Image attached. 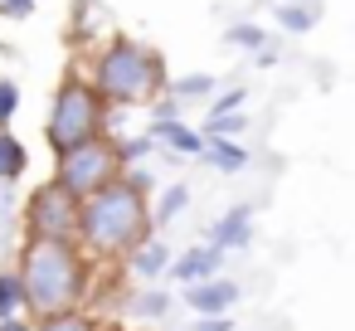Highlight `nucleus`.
<instances>
[{
	"instance_id": "nucleus-17",
	"label": "nucleus",
	"mask_w": 355,
	"mask_h": 331,
	"mask_svg": "<svg viewBox=\"0 0 355 331\" xmlns=\"http://www.w3.org/2000/svg\"><path fill=\"white\" fill-rule=\"evenodd\" d=\"M272 25H277L282 35H306V30L316 25V10L302 6V0H282V6H272Z\"/></svg>"
},
{
	"instance_id": "nucleus-1",
	"label": "nucleus",
	"mask_w": 355,
	"mask_h": 331,
	"mask_svg": "<svg viewBox=\"0 0 355 331\" xmlns=\"http://www.w3.org/2000/svg\"><path fill=\"white\" fill-rule=\"evenodd\" d=\"M15 273L25 282V312L35 316H54V312H73L93 302V282H98V263L83 253L78 239H30L15 253Z\"/></svg>"
},
{
	"instance_id": "nucleus-8",
	"label": "nucleus",
	"mask_w": 355,
	"mask_h": 331,
	"mask_svg": "<svg viewBox=\"0 0 355 331\" xmlns=\"http://www.w3.org/2000/svg\"><path fill=\"white\" fill-rule=\"evenodd\" d=\"M224 248H214L209 239L205 244H190L185 253H175V263H171V278L180 282V287H190V282H205V278H219L224 273Z\"/></svg>"
},
{
	"instance_id": "nucleus-3",
	"label": "nucleus",
	"mask_w": 355,
	"mask_h": 331,
	"mask_svg": "<svg viewBox=\"0 0 355 331\" xmlns=\"http://www.w3.org/2000/svg\"><path fill=\"white\" fill-rule=\"evenodd\" d=\"M83 74L93 78V88L107 98L112 112H117V108H151V103L166 93V83H171L161 49L141 44V40H132V35H117V30H112L103 44L88 49V69H83Z\"/></svg>"
},
{
	"instance_id": "nucleus-22",
	"label": "nucleus",
	"mask_w": 355,
	"mask_h": 331,
	"mask_svg": "<svg viewBox=\"0 0 355 331\" xmlns=\"http://www.w3.org/2000/svg\"><path fill=\"white\" fill-rule=\"evenodd\" d=\"M205 132H209V137H243V132H248V117H243V108H239V112H209Z\"/></svg>"
},
{
	"instance_id": "nucleus-21",
	"label": "nucleus",
	"mask_w": 355,
	"mask_h": 331,
	"mask_svg": "<svg viewBox=\"0 0 355 331\" xmlns=\"http://www.w3.org/2000/svg\"><path fill=\"white\" fill-rule=\"evenodd\" d=\"M224 44L258 54V49H268V30H263V25H253V20H239V25H229V30H224Z\"/></svg>"
},
{
	"instance_id": "nucleus-20",
	"label": "nucleus",
	"mask_w": 355,
	"mask_h": 331,
	"mask_svg": "<svg viewBox=\"0 0 355 331\" xmlns=\"http://www.w3.org/2000/svg\"><path fill=\"white\" fill-rule=\"evenodd\" d=\"M156 151H161V146H156V137H151V132H137V137H122V142H117L122 171H127V166H146Z\"/></svg>"
},
{
	"instance_id": "nucleus-29",
	"label": "nucleus",
	"mask_w": 355,
	"mask_h": 331,
	"mask_svg": "<svg viewBox=\"0 0 355 331\" xmlns=\"http://www.w3.org/2000/svg\"><path fill=\"white\" fill-rule=\"evenodd\" d=\"M107 331H112V326H107Z\"/></svg>"
},
{
	"instance_id": "nucleus-4",
	"label": "nucleus",
	"mask_w": 355,
	"mask_h": 331,
	"mask_svg": "<svg viewBox=\"0 0 355 331\" xmlns=\"http://www.w3.org/2000/svg\"><path fill=\"white\" fill-rule=\"evenodd\" d=\"M107 98L93 88V78L83 69H69L49 98V117H44V146L59 156L78 142H93V137H107Z\"/></svg>"
},
{
	"instance_id": "nucleus-25",
	"label": "nucleus",
	"mask_w": 355,
	"mask_h": 331,
	"mask_svg": "<svg viewBox=\"0 0 355 331\" xmlns=\"http://www.w3.org/2000/svg\"><path fill=\"white\" fill-rule=\"evenodd\" d=\"M243 103H248V93H243V88H224V93H214V98H209V112H239Z\"/></svg>"
},
{
	"instance_id": "nucleus-23",
	"label": "nucleus",
	"mask_w": 355,
	"mask_h": 331,
	"mask_svg": "<svg viewBox=\"0 0 355 331\" xmlns=\"http://www.w3.org/2000/svg\"><path fill=\"white\" fill-rule=\"evenodd\" d=\"M15 112H20V83L0 74V127H10Z\"/></svg>"
},
{
	"instance_id": "nucleus-13",
	"label": "nucleus",
	"mask_w": 355,
	"mask_h": 331,
	"mask_svg": "<svg viewBox=\"0 0 355 331\" xmlns=\"http://www.w3.org/2000/svg\"><path fill=\"white\" fill-rule=\"evenodd\" d=\"M25 176H30V146H25L10 127H0V180L15 185V180H25Z\"/></svg>"
},
{
	"instance_id": "nucleus-5",
	"label": "nucleus",
	"mask_w": 355,
	"mask_h": 331,
	"mask_svg": "<svg viewBox=\"0 0 355 331\" xmlns=\"http://www.w3.org/2000/svg\"><path fill=\"white\" fill-rule=\"evenodd\" d=\"M117 176H122V156H117V137L112 132L93 137V142H78V146H69V151L54 156V180L64 190H73L78 200L93 195V190H103V185H112Z\"/></svg>"
},
{
	"instance_id": "nucleus-26",
	"label": "nucleus",
	"mask_w": 355,
	"mask_h": 331,
	"mask_svg": "<svg viewBox=\"0 0 355 331\" xmlns=\"http://www.w3.org/2000/svg\"><path fill=\"white\" fill-rule=\"evenodd\" d=\"M195 331H229V316H195Z\"/></svg>"
},
{
	"instance_id": "nucleus-16",
	"label": "nucleus",
	"mask_w": 355,
	"mask_h": 331,
	"mask_svg": "<svg viewBox=\"0 0 355 331\" xmlns=\"http://www.w3.org/2000/svg\"><path fill=\"white\" fill-rule=\"evenodd\" d=\"M166 93L180 98V103H209V98L219 93V83H214L209 74H180V78L166 83Z\"/></svg>"
},
{
	"instance_id": "nucleus-7",
	"label": "nucleus",
	"mask_w": 355,
	"mask_h": 331,
	"mask_svg": "<svg viewBox=\"0 0 355 331\" xmlns=\"http://www.w3.org/2000/svg\"><path fill=\"white\" fill-rule=\"evenodd\" d=\"M180 302L195 312V316H229L234 302H239V282L229 278H205V282H190L180 292Z\"/></svg>"
},
{
	"instance_id": "nucleus-18",
	"label": "nucleus",
	"mask_w": 355,
	"mask_h": 331,
	"mask_svg": "<svg viewBox=\"0 0 355 331\" xmlns=\"http://www.w3.org/2000/svg\"><path fill=\"white\" fill-rule=\"evenodd\" d=\"M171 307H175V297H171L166 287H146V292H137V297L127 302V312H132V316H146V321H166Z\"/></svg>"
},
{
	"instance_id": "nucleus-24",
	"label": "nucleus",
	"mask_w": 355,
	"mask_h": 331,
	"mask_svg": "<svg viewBox=\"0 0 355 331\" xmlns=\"http://www.w3.org/2000/svg\"><path fill=\"white\" fill-rule=\"evenodd\" d=\"M35 10H40V0H0V20H10V25L30 20Z\"/></svg>"
},
{
	"instance_id": "nucleus-14",
	"label": "nucleus",
	"mask_w": 355,
	"mask_h": 331,
	"mask_svg": "<svg viewBox=\"0 0 355 331\" xmlns=\"http://www.w3.org/2000/svg\"><path fill=\"white\" fill-rule=\"evenodd\" d=\"M35 331H107V321L93 307H73V312H54V316H35Z\"/></svg>"
},
{
	"instance_id": "nucleus-10",
	"label": "nucleus",
	"mask_w": 355,
	"mask_h": 331,
	"mask_svg": "<svg viewBox=\"0 0 355 331\" xmlns=\"http://www.w3.org/2000/svg\"><path fill=\"white\" fill-rule=\"evenodd\" d=\"M214 248H224V253H234V248H248L253 244V210L248 205H234L229 214H219L214 224H209V234H205Z\"/></svg>"
},
{
	"instance_id": "nucleus-15",
	"label": "nucleus",
	"mask_w": 355,
	"mask_h": 331,
	"mask_svg": "<svg viewBox=\"0 0 355 331\" xmlns=\"http://www.w3.org/2000/svg\"><path fill=\"white\" fill-rule=\"evenodd\" d=\"M190 210V185L185 180H171L156 200H151V214H156V224H175L180 214Z\"/></svg>"
},
{
	"instance_id": "nucleus-12",
	"label": "nucleus",
	"mask_w": 355,
	"mask_h": 331,
	"mask_svg": "<svg viewBox=\"0 0 355 331\" xmlns=\"http://www.w3.org/2000/svg\"><path fill=\"white\" fill-rule=\"evenodd\" d=\"M209 137V132H205ZM205 166H214L219 176H239V171H248V161H253V151L239 142V137H209L205 142V156H200Z\"/></svg>"
},
{
	"instance_id": "nucleus-9",
	"label": "nucleus",
	"mask_w": 355,
	"mask_h": 331,
	"mask_svg": "<svg viewBox=\"0 0 355 331\" xmlns=\"http://www.w3.org/2000/svg\"><path fill=\"white\" fill-rule=\"evenodd\" d=\"M151 137L166 146V151H175V156H185V161H200L205 156V132H195L185 117H161V122H151Z\"/></svg>"
},
{
	"instance_id": "nucleus-11",
	"label": "nucleus",
	"mask_w": 355,
	"mask_h": 331,
	"mask_svg": "<svg viewBox=\"0 0 355 331\" xmlns=\"http://www.w3.org/2000/svg\"><path fill=\"white\" fill-rule=\"evenodd\" d=\"M171 263H175L171 244L151 234L146 244H137V248L127 253V263H122V268H127L132 278H141V282H156V278H166V273H171Z\"/></svg>"
},
{
	"instance_id": "nucleus-2",
	"label": "nucleus",
	"mask_w": 355,
	"mask_h": 331,
	"mask_svg": "<svg viewBox=\"0 0 355 331\" xmlns=\"http://www.w3.org/2000/svg\"><path fill=\"white\" fill-rule=\"evenodd\" d=\"M156 234V214H151V195L137 190L127 176H117L112 185L83 195V214H78V244L98 268H122L127 253L137 244H146Z\"/></svg>"
},
{
	"instance_id": "nucleus-19",
	"label": "nucleus",
	"mask_w": 355,
	"mask_h": 331,
	"mask_svg": "<svg viewBox=\"0 0 355 331\" xmlns=\"http://www.w3.org/2000/svg\"><path fill=\"white\" fill-rule=\"evenodd\" d=\"M20 312H25V282H20L15 263H10V268H0V321L20 316Z\"/></svg>"
},
{
	"instance_id": "nucleus-27",
	"label": "nucleus",
	"mask_w": 355,
	"mask_h": 331,
	"mask_svg": "<svg viewBox=\"0 0 355 331\" xmlns=\"http://www.w3.org/2000/svg\"><path fill=\"white\" fill-rule=\"evenodd\" d=\"M0 331H35V321L20 312V316H6V321H0Z\"/></svg>"
},
{
	"instance_id": "nucleus-6",
	"label": "nucleus",
	"mask_w": 355,
	"mask_h": 331,
	"mask_svg": "<svg viewBox=\"0 0 355 331\" xmlns=\"http://www.w3.org/2000/svg\"><path fill=\"white\" fill-rule=\"evenodd\" d=\"M78 214H83V200L73 190H64L59 180H44L30 190L20 224L30 239H78Z\"/></svg>"
},
{
	"instance_id": "nucleus-28",
	"label": "nucleus",
	"mask_w": 355,
	"mask_h": 331,
	"mask_svg": "<svg viewBox=\"0 0 355 331\" xmlns=\"http://www.w3.org/2000/svg\"><path fill=\"white\" fill-rule=\"evenodd\" d=\"M6 219H10V185L0 180V224H6Z\"/></svg>"
}]
</instances>
